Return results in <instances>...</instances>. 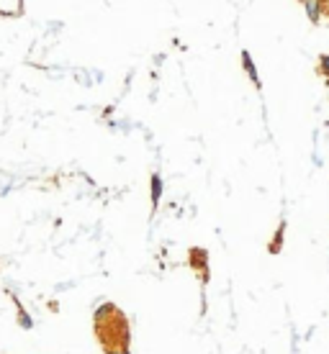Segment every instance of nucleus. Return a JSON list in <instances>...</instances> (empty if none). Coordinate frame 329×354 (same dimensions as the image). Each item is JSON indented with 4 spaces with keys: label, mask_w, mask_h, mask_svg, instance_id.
<instances>
[{
    "label": "nucleus",
    "mask_w": 329,
    "mask_h": 354,
    "mask_svg": "<svg viewBox=\"0 0 329 354\" xmlns=\"http://www.w3.org/2000/svg\"><path fill=\"white\" fill-rule=\"evenodd\" d=\"M303 5H306V16H309L311 24H319V18H322L319 0H303Z\"/></svg>",
    "instance_id": "f257e3e1"
},
{
    "label": "nucleus",
    "mask_w": 329,
    "mask_h": 354,
    "mask_svg": "<svg viewBox=\"0 0 329 354\" xmlns=\"http://www.w3.org/2000/svg\"><path fill=\"white\" fill-rule=\"evenodd\" d=\"M283 231H286V223H280V226H278V231H275V236H273V242H270V246H268V252H270V254H278V252H280V246H283Z\"/></svg>",
    "instance_id": "7ed1b4c3"
},
{
    "label": "nucleus",
    "mask_w": 329,
    "mask_h": 354,
    "mask_svg": "<svg viewBox=\"0 0 329 354\" xmlns=\"http://www.w3.org/2000/svg\"><path fill=\"white\" fill-rule=\"evenodd\" d=\"M242 62H244V70L249 75V80L260 87V77H257V70H255V64H252V56H249V52H242Z\"/></svg>",
    "instance_id": "f03ea898"
},
{
    "label": "nucleus",
    "mask_w": 329,
    "mask_h": 354,
    "mask_svg": "<svg viewBox=\"0 0 329 354\" xmlns=\"http://www.w3.org/2000/svg\"><path fill=\"white\" fill-rule=\"evenodd\" d=\"M160 188H162V185H160V177H152V190H154L152 198H154V203L160 200Z\"/></svg>",
    "instance_id": "39448f33"
},
{
    "label": "nucleus",
    "mask_w": 329,
    "mask_h": 354,
    "mask_svg": "<svg viewBox=\"0 0 329 354\" xmlns=\"http://www.w3.org/2000/svg\"><path fill=\"white\" fill-rule=\"evenodd\" d=\"M319 72L327 77V82H329V54H322V56H319Z\"/></svg>",
    "instance_id": "20e7f679"
}]
</instances>
